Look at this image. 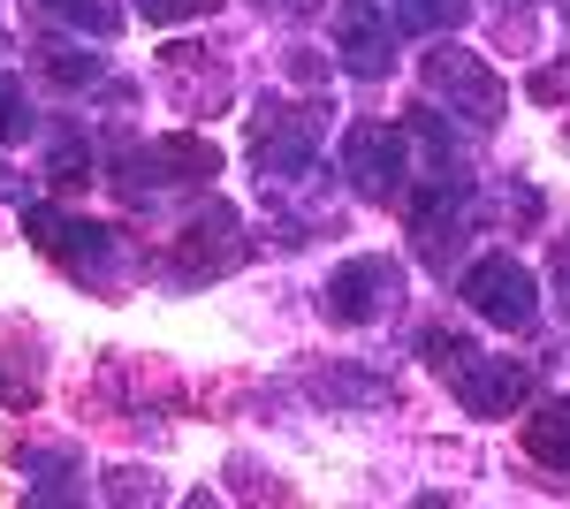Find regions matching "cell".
Returning a JSON list of instances; mask_svg holds the SVG:
<instances>
[{"mask_svg": "<svg viewBox=\"0 0 570 509\" xmlns=\"http://www.w3.org/2000/svg\"><path fill=\"white\" fill-rule=\"evenodd\" d=\"M31 129V107H23V85L16 77H0V137H23Z\"/></svg>", "mask_w": 570, "mask_h": 509, "instance_id": "e0dca14e", "label": "cell"}, {"mask_svg": "<svg viewBox=\"0 0 570 509\" xmlns=\"http://www.w3.org/2000/svg\"><path fill=\"white\" fill-rule=\"evenodd\" d=\"M563 8H570V0H563Z\"/></svg>", "mask_w": 570, "mask_h": 509, "instance_id": "d4e9b609", "label": "cell"}, {"mask_svg": "<svg viewBox=\"0 0 570 509\" xmlns=\"http://www.w3.org/2000/svg\"><path fill=\"white\" fill-rule=\"evenodd\" d=\"M426 91H441L456 115H472V123H502V107H510V91L502 77L487 69L480 53H464V46H434L426 53Z\"/></svg>", "mask_w": 570, "mask_h": 509, "instance_id": "7a4b0ae2", "label": "cell"}, {"mask_svg": "<svg viewBox=\"0 0 570 509\" xmlns=\"http://www.w3.org/2000/svg\"><path fill=\"white\" fill-rule=\"evenodd\" d=\"M46 69H53L61 85H91V77H99V61L77 53V46H46Z\"/></svg>", "mask_w": 570, "mask_h": 509, "instance_id": "2e32d148", "label": "cell"}, {"mask_svg": "<svg viewBox=\"0 0 570 509\" xmlns=\"http://www.w3.org/2000/svg\"><path fill=\"white\" fill-rule=\"evenodd\" d=\"M312 137H320L312 107H282V99H266L259 115H252V153H259V168L282 175V183L312 168Z\"/></svg>", "mask_w": 570, "mask_h": 509, "instance_id": "8992f818", "label": "cell"}, {"mask_svg": "<svg viewBox=\"0 0 570 509\" xmlns=\"http://www.w3.org/2000/svg\"><path fill=\"white\" fill-rule=\"evenodd\" d=\"M464 304L494 320V327H525L532 320V274L518 258H480L472 274H464Z\"/></svg>", "mask_w": 570, "mask_h": 509, "instance_id": "ba28073f", "label": "cell"}, {"mask_svg": "<svg viewBox=\"0 0 570 509\" xmlns=\"http://www.w3.org/2000/svg\"><path fill=\"white\" fill-rule=\"evenodd\" d=\"M107 495H115V502H137V495H145V502H153V495H160V487H153V479H137V471H115V487H107Z\"/></svg>", "mask_w": 570, "mask_h": 509, "instance_id": "ffe728a7", "label": "cell"}, {"mask_svg": "<svg viewBox=\"0 0 570 509\" xmlns=\"http://www.w3.org/2000/svg\"><path fill=\"white\" fill-rule=\"evenodd\" d=\"M259 8H282V16H305L312 0H259Z\"/></svg>", "mask_w": 570, "mask_h": 509, "instance_id": "7402d4cb", "label": "cell"}, {"mask_svg": "<svg viewBox=\"0 0 570 509\" xmlns=\"http://www.w3.org/2000/svg\"><path fill=\"white\" fill-rule=\"evenodd\" d=\"M206 175H220V153L206 137H153V145H137L130 160H122L115 183L130 198H145V190H176V183H206Z\"/></svg>", "mask_w": 570, "mask_h": 509, "instance_id": "6da1fadb", "label": "cell"}, {"mask_svg": "<svg viewBox=\"0 0 570 509\" xmlns=\"http://www.w3.org/2000/svg\"><path fill=\"white\" fill-rule=\"evenodd\" d=\"M145 23H190V16H214V0H137Z\"/></svg>", "mask_w": 570, "mask_h": 509, "instance_id": "ac0fdd59", "label": "cell"}, {"mask_svg": "<svg viewBox=\"0 0 570 509\" xmlns=\"http://www.w3.org/2000/svg\"><path fill=\"white\" fill-rule=\"evenodd\" d=\"M0 198H16V175H8V168H0Z\"/></svg>", "mask_w": 570, "mask_h": 509, "instance_id": "603a6c76", "label": "cell"}, {"mask_svg": "<svg viewBox=\"0 0 570 509\" xmlns=\"http://www.w3.org/2000/svg\"><path fill=\"white\" fill-rule=\"evenodd\" d=\"M61 23H77V31H91V39H115L122 31V8L115 0H46Z\"/></svg>", "mask_w": 570, "mask_h": 509, "instance_id": "5bb4252c", "label": "cell"}, {"mask_svg": "<svg viewBox=\"0 0 570 509\" xmlns=\"http://www.w3.org/2000/svg\"><path fill=\"white\" fill-rule=\"evenodd\" d=\"M23 228H31V244H39L53 266H69V274H99V266H107V228H91V221H61V213L31 206Z\"/></svg>", "mask_w": 570, "mask_h": 509, "instance_id": "9c48e42d", "label": "cell"}, {"mask_svg": "<svg viewBox=\"0 0 570 509\" xmlns=\"http://www.w3.org/2000/svg\"><path fill=\"white\" fill-rule=\"evenodd\" d=\"M395 297H403V274H395L389 258H351V266H335V274H327L320 312H327L335 327H365V320L395 312Z\"/></svg>", "mask_w": 570, "mask_h": 509, "instance_id": "3957f363", "label": "cell"}, {"mask_svg": "<svg viewBox=\"0 0 570 509\" xmlns=\"http://www.w3.org/2000/svg\"><path fill=\"white\" fill-rule=\"evenodd\" d=\"M395 8H403L411 31H456L472 16V0H395Z\"/></svg>", "mask_w": 570, "mask_h": 509, "instance_id": "9a60e30c", "label": "cell"}, {"mask_svg": "<svg viewBox=\"0 0 570 509\" xmlns=\"http://www.w3.org/2000/svg\"><path fill=\"white\" fill-rule=\"evenodd\" d=\"M343 175H351L365 198H403V129L389 123H351L343 137Z\"/></svg>", "mask_w": 570, "mask_h": 509, "instance_id": "52a82bcc", "label": "cell"}, {"mask_svg": "<svg viewBox=\"0 0 570 509\" xmlns=\"http://www.w3.org/2000/svg\"><path fill=\"white\" fill-rule=\"evenodd\" d=\"M556 290H563V312H570V236L556 244Z\"/></svg>", "mask_w": 570, "mask_h": 509, "instance_id": "44dd1931", "label": "cell"}, {"mask_svg": "<svg viewBox=\"0 0 570 509\" xmlns=\"http://www.w3.org/2000/svg\"><path fill=\"white\" fill-rule=\"evenodd\" d=\"M236 258H244V244H236V213L214 198V206H206V213H198V221L176 236L168 274H176V282H214V274H228V266H236Z\"/></svg>", "mask_w": 570, "mask_h": 509, "instance_id": "5b68a950", "label": "cell"}, {"mask_svg": "<svg viewBox=\"0 0 570 509\" xmlns=\"http://www.w3.org/2000/svg\"><path fill=\"white\" fill-rule=\"evenodd\" d=\"M160 69H168V85H176V99L190 107V115H206V107L228 99V77H220L214 61H198V46H168Z\"/></svg>", "mask_w": 570, "mask_h": 509, "instance_id": "8fae6325", "label": "cell"}, {"mask_svg": "<svg viewBox=\"0 0 570 509\" xmlns=\"http://www.w3.org/2000/svg\"><path fill=\"white\" fill-rule=\"evenodd\" d=\"M464 358H472V342H464V335H441V327L426 335V365H434V373H456Z\"/></svg>", "mask_w": 570, "mask_h": 509, "instance_id": "d6986e66", "label": "cell"}, {"mask_svg": "<svg viewBox=\"0 0 570 509\" xmlns=\"http://www.w3.org/2000/svg\"><path fill=\"white\" fill-rule=\"evenodd\" d=\"M449 388H456V403H464L472 419H510L532 395V365H518V358H480V350H472V358L449 373Z\"/></svg>", "mask_w": 570, "mask_h": 509, "instance_id": "277c9868", "label": "cell"}, {"mask_svg": "<svg viewBox=\"0 0 570 509\" xmlns=\"http://www.w3.org/2000/svg\"><path fill=\"white\" fill-rule=\"evenodd\" d=\"M525 457L570 479V403H540L525 419Z\"/></svg>", "mask_w": 570, "mask_h": 509, "instance_id": "7c38bea8", "label": "cell"}, {"mask_svg": "<svg viewBox=\"0 0 570 509\" xmlns=\"http://www.w3.org/2000/svg\"><path fill=\"white\" fill-rule=\"evenodd\" d=\"M563 145H570V123H563Z\"/></svg>", "mask_w": 570, "mask_h": 509, "instance_id": "cb8c5ba5", "label": "cell"}, {"mask_svg": "<svg viewBox=\"0 0 570 509\" xmlns=\"http://www.w3.org/2000/svg\"><path fill=\"white\" fill-rule=\"evenodd\" d=\"M335 46H343V61H351V77H389V16L373 8V0H343L335 8Z\"/></svg>", "mask_w": 570, "mask_h": 509, "instance_id": "30bf717a", "label": "cell"}, {"mask_svg": "<svg viewBox=\"0 0 570 509\" xmlns=\"http://www.w3.org/2000/svg\"><path fill=\"white\" fill-rule=\"evenodd\" d=\"M0 358H8V365H0V381H8V403H16V411H23V403H39V358H31V342H0Z\"/></svg>", "mask_w": 570, "mask_h": 509, "instance_id": "4fadbf2b", "label": "cell"}]
</instances>
